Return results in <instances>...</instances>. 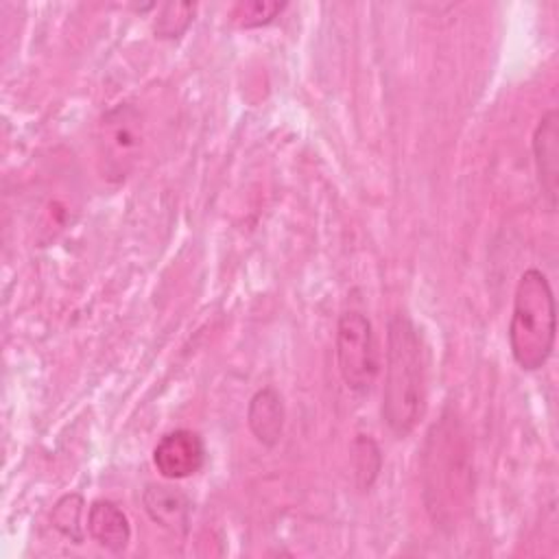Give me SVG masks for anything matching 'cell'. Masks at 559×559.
Instances as JSON below:
<instances>
[{"label":"cell","mask_w":559,"mask_h":559,"mask_svg":"<svg viewBox=\"0 0 559 559\" xmlns=\"http://www.w3.org/2000/svg\"><path fill=\"white\" fill-rule=\"evenodd\" d=\"M557 338V304L548 277L539 269H526L513 293L509 321V347L524 371L542 369L552 356Z\"/></svg>","instance_id":"obj_2"},{"label":"cell","mask_w":559,"mask_h":559,"mask_svg":"<svg viewBox=\"0 0 559 559\" xmlns=\"http://www.w3.org/2000/svg\"><path fill=\"white\" fill-rule=\"evenodd\" d=\"M533 162H535L542 197L546 199L548 210L555 212L557 190H559V114L557 109H548L546 114H542L533 131Z\"/></svg>","instance_id":"obj_7"},{"label":"cell","mask_w":559,"mask_h":559,"mask_svg":"<svg viewBox=\"0 0 559 559\" xmlns=\"http://www.w3.org/2000/svg\"><path fill=\"white\" fill-rule=\"evenodd\" d=\"M142 146V116L133 105L107 109L98 122V155L109 181H122Z\"/></svg>","instance_id":"obj_5"},{"label":"cell","mask_w":559,"mask_h":559,"mask_svg":"<svg viewBox=\"0 0 559 559\" xmlns=\"http://www.w3.org/2000/svg\"><path fill=\"white\" fill-rule=\"evenodd\" d=\"M90 537L109 552H122L131 542L127 513L111 500H94L87 511Z\"/></svg>","instance_id":"obj_8"},{"label":"cell","mask_w":559,"mask_h":559,"mask_svg":"<svg viewBox=\"0 0 559 559\" xmlns=\"http://www.w3.org/2000/svg\"><path fill=\"white\" fill-rule=\"evenodd\" d=\"M284 402L273 386L253 393L247 406V424L251 435L266 448H273L284 432Z\"/></svg>","instance_id":"obj_9"},{"label":"cell","mask_w":559,"mask_h":559,"mask_svg":"<svg viewBox=\"0 0 559 559\" xmlns=\"http://www.w3.org/2000/svg\"><path fill=\"white\" fill-rule=\"evenodd\" d=\"M286 9V2L271 0H242L229 11V20L238 28H260L271 24Z\"/></svg>","instance_id":"obj_14"},{"label":"cell","mask_w":559,"mask_h":559,"mask_svg":"<svg viewBox=\"0 0 559 559\" xmlns=\"http://www.w3.org/2000/svg\"><path fill=\"white\" fill-rule=\"evenodd\" d=\"M142 504L155 524H159L173 533L188 531L190 500L177 487L146 485V489L142 491Z\"/></svg>","instance_id":"obj_10"},{"label":"cell","mask_w":559,"mask_h":559,"mask_svg":"<svg viewBox=\"0 0 559 559\" xmlns=\"http://www.w3.org/2000/svg\"><path fill=\"white\" fill-rule=\"evenodd\" d=\"M428 356L417 325L406 314H393L386 325V367L382 421L397 439L408 437L426 413Z\"/></svg>","instance_id":"obj_1"},{"label":"cell","mask_w":559,"mask_h":559,"mask_svg":"<svg viewBox=\"0 0 559 559\" xmlns=\"http://www.w3.org/2000/svg\"><path fill=\"white\" fill-rule=\"evenodd\" d=\"M83 507H85V502H83L81 493H66L52 507V515H50L52 526L72 544H81L85 537V531L81 524Z\"/></svg>","instance_id":"obj_13"},{"label":"cell","mask_w":559,"mask_h":559,"mask_svg":"<svg viewBox=\"0 0 559 559\" xmlns=\"http://www.w3.org/2000/svg\"><path fill=\"white\" fill-rule=\"evenodd\" d=\"M352 461H354V476H356L358 489L362 491L371 489L382 467V454L378 443L369 435H356L352 443Z\"/></svg>","instance_id":"obj_11"},{"label":"cell","mask_w":559,"mask_h":559,"mask_svg":"<svg viewBox=\"0 0 559 559\" xmlns=\"http://www.w3.org/2000/svg\"><path fill=\"white\" fill-rule=\"evenodd\" d=\"M336 365L349 391H371L380 371V358L371 321L360 310H347L338 317Z\"/></svg>","instance_id":"obj_4"},{"label":"cell","mask_w":559,"mask_h":559,"mask_svg":"<svg viewBox=\"0 0 559 559\" xmlns=\"http://www.w3.org/2000/svg\"><path fill=\"white\" fill-rule=\"evenodd\" d=\"M197 4L194 2H166L157 7V15L153 20V33L159 39H177L181 37L194 20Z\"/></svg>","instance_id":"obj_12"},{"label":"cell","mask_w":559,"mask_h":559,"mask_svg":"<svg viewBox=\"0 0 559 559\" xmlns=\"http://www.w3.org/2000/svg\"><path fill=\"white\" fill-rule=\"evenodd\" d=\"M205 443L199 432L177 428L166 432L153 448V465L168 480L190 478L205 465Z\"/></svg>","instance_id":"obj_6"},{"label":"cell","mask_w":559,"mask_h":559,"mask_svg":"<svg viewBox=\"0 0 559 559\" xmlns=\"http://www.w3.org/2000/svg\"><path fill=\"white\" fill-rule=\"evenodd\" d=\"M469 452L454 417H441L426 439L424 450V480L426 504L435 520L443 522L463 507L469 493Z\"/></svg>","instance_id":"obj_3"}]
</instances>
